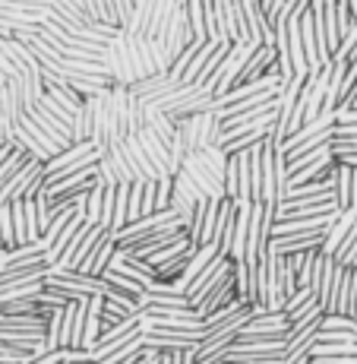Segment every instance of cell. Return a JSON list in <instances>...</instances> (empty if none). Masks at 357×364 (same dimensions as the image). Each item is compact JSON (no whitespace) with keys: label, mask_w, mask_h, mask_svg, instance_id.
Listing matches in <instances>:
<instances>
[{"label":"cell","mask_w":357,"mask_h":364,"mask_svg":"<svg viewBox=\"0 0 357 364\" xmlns=\"http://www.w3.org/2000/svg\"><path fill=\"white\" fill-rule=\"evenodd\" d=\"M234 295L241 304L253 307V289H250V269L247 263H234Z\"/></svg>","instance_id":"cell-32"},{"label":"cell","mask_w":357,"mask_h":364,"mask_svg":"<svg viewBox=\"0 0 357 364\" xmlns=\"http://www.w3.org/2000/svg\"><path fill=\"white\" fill-rule=\"evenodd\" d=\"M145 130H152L158 139L171 149V143H174V136H177V124L171 121V114H165V111H158V108H152L149 105V111H145Z\"/></svg>","instance_id":"cell-24"},{"label":"cell","mask_w":357,"mask_h":364,"mask_svg":"<svg viewBox=\"0 0 357 364\" xmlns=\"http://www.w3.org/2000/svg\"><path fill=\"white\" fill-rule=\"evenodd\" d=\"M98 162V149L95 143H73L67 152L54 156L51 162H45V181H57V178H67V174H76L82 168L95 165Z\"/></svg>","instance_id":"cell-4"},{"label":"cell","mask_w":357,"mask_h":364,"mask_svg":"<svg viewBox=\"0 0 357 364\" xmlns=\"http://www.w3.org/2000/svg\"><path fill=\"white\" fill-rule=\"evenodd\" d=\"M256 54V45H250V41H237V45H231L228 58L221 60V67L215 70L212 76H209L206 86L215 92V99H221V95H228L231 89L237 86V80H241L243 67L250 64V58Z\"/></svg>","instance_id":"cell-1"},{"label":"cell","mask_w":357,"mask_h":364,"mask_svg":"<svg viewBox=\"0 0 357 364\" xmlns=\"http://www.w3.org/2000/svg\"><path fill=\"white\" fill-rule=\"evenodd\" d=\"M187 16H190V26H193V38L209 41V32H206V0H187Z\"/></svg>","instance_id":"cell-31"},{"label":"cell","mask_w":357,"mask_h":364,"mask_svg":"<svg viewBox=\"0 0 357 364\" xmlns=\"http://www.w3.org/2000/svg\"><path fill=\"white\" fill-rule=\"evenodd\" d=\"M335 162L345 165V168H354V171H357V152H339V156H335Z\"/></svg>","instance_id":"cell-49"},{"label":"cell","mask_w":357,"mask_h":364,"mask_svg":"<svg viewBox=\"0 0 357 364\" xmlns=\"http://www.w3.org/2000/svg\"><path fill=\"white\" fill-rule=\"evenodd\" d=\"M199 156V162L209 168V171L215 174V178L225 184V168H228V152L221 149V146H206V149H199L196 152Z\"/></svg>","instance_id":"cell-27"},{"label":"cell","mask_w":357,"mask_h":364,"mask_svg":"<svg viewBox=\"0 0 357 364\" xmlns=\"http://www.w3.org/2000/svg\"><path fill=\"white\" fill-rule=\"evenodd\" d=\"M237 301V295H234V276L228 279L225 285H219V289L212 291V295H209L206 301H202L199 307H196V311L202 314V317H209V314H215V311H221V307H228V304H234Z\"/></svg>","instance_id":"cell-25"},{"label":"cell","mask_w":357,"mask_h":364,"mask_svg":"<svg viewBox=\"0 0 357 364\" xmlns=\"http://www.w3.org/2000/svg\"><path fill=\"white\" fill-rule=\"evenodd\" d=\"M231 276H234V260H231V257H219V260H212L206 269L199 272V276L193 279L190 289H187V298H190V304L199 307L202 301L212 295L219 285H225Z\"/></svg>","instance_id":"cell-5"},{"label":"cell","mask_w":357,"mask_h":364,"mask_svg":"<svg viewBox=\"0 0 357 364\" xmlns=\"http://www.w3.org/2000/svg\"><path fill=\"white\" fill-rule=\"evenodd\" d=\"M70 358V348H57V352H45V355H38L32 364H64Z\"/></svg>","instance_id":"cell-47"},{"label":"cell","mask_w":357,"mask_h":364,"mask_svg":"<svg viewBox=\"0 0 357 364\" xmlns=\"http://www.w3.org/2000/svg\"><path fill=\"white\" fill-rule=\"evenodd\" d=\"M313 301H319V298H317V291H313V289H297V291H294V295L288 298V307H285V314L300 311V307L313 304Z\"/></svg>","instance_id":"cell-45"},{"label":"cell","mask_w":357,"mask_h":364,"mask_svg":"<svg viewBox=\"0 0 357 364\" xmlns=\"http://www.w3.org/2000/svg\"><path fill=\"white\" fill-rule=\"evenodd\" d=\"M152 213H158L155 209V184H143V219Z\"/></svg>","instance_id":"cell-46"},{"label":"cell","mask_w":357,"mask_h":364,"mask_svg":"<svg viewBox=\"0 0 357 364\" xmlns=\"http://www.w3.org/2000/svg\"><path fill=\"white\" fill-rule=\"evenodd\" d=\"M127 219H130V225H133V222H139V219H143V181H136V184H130Z\"/></svg>","instance_id":"cell-41"},{"label":"cell","mask_w":357,"mask_h":364,"mask_svg":"<svg viewBox=\"0 0 357 364\" xmlns=\"http://www.w3.org/2000/svg\"><path fill=\"white\" fill-rule=\"evenodd\" d=\"M184 171L193 178V184L199 187V191H202V197H206V200H215V203L228 200L225 184H221V181L215 178V174H212L206 165L199 162V156H196V152H193V156H187V159H184Z\"/></svg>","instance_id":"cell-13"},{"label":"cell","mask_w":357,"mask_h":364,"mask_svg":"<svg viewBox=\"0 0 357 364\" xmlns=\"http://www.w3.org/2000/svg\"><path fill=\"white\" fill-rule=\"evenodd\" d=\"M98 181H101V187H130V184H136V174H133V168H130L123 143L114 146L111 152H104V156L98 159Z\"/></svg>","instance_id":"cell-8"},{"label":"cell","mask_w":357,"mask_h":364,"mask_svg":"<svg viewBox=\"0 0 357 364\" xmlns=\"http://www.w3.org/2000/svg\"><path fill=\"white\" fill-rule=\"evenodd\" d=\"M184 86V82H177V80H171L167 73H155V76H149V80H139V82H133L130 86V92L136 95V99H143L145 105H158V102H165V99H171L177 89Z\"/></svg>","instance_id":"cell-12"},{"label":"cell","mask_w":357,"mask_h":364,"mask_svg":"<svg viewBox=\"0 0 357 364\" xmlns=\"http://www.w3.org/2000/svg\"><path fill=\"white\" fill-rule=\"evenodd\" d=\"M114 203H117V187H108L104 191V203H101V222H98L104 232H111V222H114Z\"/></svg>","instance_id":"cell-44"},{"label":"cell","mask_w":357,"mask_h":364,"mask_svg":"<svg viewBox=\"0 0 357 364\" xmlns=\"http://www.w3.org/2000/svg\"><path fill=\"white\" fill-rule=\"evenodd\" d=\"M323 333H357V320L345 314H323Z\"/></svg>","instance_id":"cell-35"},{"label":"cell","mask_w":357,"mask_h":364,"mask_svg":"<svg viewBox=\"0 0 357 364\" xmlns=\"http://www.w3.org/2000/svg\"><path fill=\"white\" fill-rule=\"evenodd\" d=\"M114 254H117V241L108 232L101 241L95 244V250L89 254V260L82 263L79 272H86V276H104V272H108V266H111V260H114Z\"/></svg>","instance_id":"cell-20"},{"label":"cell","mask_w":357,"mask_h":364,"mask_svg":"<svg viewBox=\"0 0 357 364\" xmlns=\"http://www.w3.org/2000/svg\"><path fill=\"white\" fill-rule=\"evenodd\" d=\"M234 225H237V203L234 200H221L219 225H215V244H219V254L221 257H231V244H234Z\"/></svg>","instance_id":"cell-19"},{"label":"cell","mask_w":357,"mask_h":364,"mask_svg":"<svg viewBox=\"0 0 357 364\" xmlns=\"http://www.w3.org/2000/svg\"><path fill=\"white\" fill-rule=\"evenodd\" d=\"M136 314H139V311H130V307H123V304H114V301H104L101 323H104V330H111V326H117V323H123V320L136 317Z\"/></svg>","instance_id":"cell-34"},{"label":"cell","mask_w":357,"mask_h":364,"mask_svg":"<svg viewBox=\"0 0 357 364\" xmlns=\"http://www.w3.org/2000/svg\"><path fill=\"white\" fill-rule=\"evenodd\" d=\"M174 191H177L180 197L193 200V203H202V200H206V197H202V191H199V187L193 184V178H190V174L184 171V168H180V171L174 174Z\"/></svg>","instance_id":"cell-37"},{"label":"cell","mask_w":357,"mask_h":364,"mask_svg":"<svg viewBox=\"0 0 357 364\" xmlns=\"http://www.w3.org/2000/svg\"><path fill=\"white\" fill-rule=\"evenodd\" d=\"M202 330H162L152 326L145 330V348L155 352H199Z\"/></svg>","instance_id":"cell-6"},{"label":"cell","mask_w":357,"mask_h":364,"mask_svg":"<svg viewBox=\"0 0 357 364\" xmlns=\"http://www.w3.org/2000/svg\"><path fill=\"white\" fill-rule=\"evenodd\" d=\"M45 250H48L45 237H41V241H35V244H23V247L6 250V257H4V269H6V266H16V263L38 260V257H45Z\"/></svg>","instance_id":"cell-28"},{"label":"cell","mask_w":357,"mask_h":364,"mask_svg":"<svg viewBox=\"0 0 357 364\" xmlns=\"http://www.w3.org/2000/svg\"><path fill=\"white\" fill-rule=\"evenodd\" d=\"M111 272H121V276H127V279H133V282H139L145 289L149 282H155L158 279V269L152 266L149 260H143V257H133V254H127V250H121L117 247V254H114V260H111V266H108Z\"/></svg>","instance_id":"cell-11"},{"label":"cell","mask_w":357,"mask_h":364,"mask_svg":"<svg viewBox=\"0 0 357 364\" xmlns=\"http://www.w3.org/2000/svg\"><path fill=\"white\" fill-rule=\"evenodd\" d=\"M0 237H4V247L6 250L16 247V232H13V206H10V203H0Z\"/></svg>","instance_id":"cell-39"},{"label":"cell","mask_w":357,"mask_h":364,"mask_svg":"<svg viewBox=\"0 0 357 364\" xmlns=\"http://www.w3.org/2000/svg\"><path fill=\"white\" fill-rule=\"evenodd\" d=\"M158 364H174V352H162V358H158Z\"/></svg>","instance_id":"cell-52"},{"label":"cell","mask_w":357,"mask_h":364,"mask_svg":"<svg viewBox=\"0 0 357 364\" xmlns=\"http://www.w3.org/2000/svg\"><path fill=\"white\" fill-rule=\"evenodd\" d=\"M345 266H348V269H357V247H354V254L348 257V263H345Z\"/></svg>","instance_id":"cell-53"},{"label":"cell","mask_w":357,"mask_h":364,"mask_svg":"<svg viewBox=\"0 0 357 364\" xmlns=\"http://www.w3.org/2000/svg\"><path fill=\"white\" fill-rule=\"evenodd\" d=\"M155 6H158V0H136V6H133V19H130L127 32L145 35V29H149V23H152V16H155Z\"/></svg>","instance_id":"cell-29"},{"label":"cell","mask_w":357,"mask_h":364,"mask_svg":"<svg viewBox=\"0 0 357 364\" xmlns=\"http://www.w3.org/2000/svg\"><path fill=\"white\" fill-rule=\"evenodd\" d=\"M136 136H139V143H143L145 156H149V159H152V165H155L158 178H174V159H171V149H167V146H165L152 130H143V133H136Z\"/></svg>","instance_id":"cell-17"},{"label":"cell","mask_w":357,"mask_h":364,"mask_svg":"<svg viewBox=\"0 0 357 364\" xmlns=\"http://www.w3.org/2000/svg\"><path fill=\"white\" fill-rule=\"evenodd\" d=\"M234 364H288V355L285 358H250V361H234Z\"/></svg>","instance_id":"cell-50"},{"label":"cell","mask_w":357,"mask_h":364,"mask_svg":"<svg viewBox=\"0 0 357 364\" xmlns=\"http://www.w3.org/2000/svg\"><path fill=\"white\" fill-rule=\"evenodd\" d=\"M19 127H23V130H26V133H29V136L35 139V143H38V146H41V149H45V152H48V162H51V159H54V156H60V152H64V149H60V146H57V143H54V139H51V136H48V133H45V130H41V127H38V124H35V121H32V117H29V114H26V117H23V121H19Z\"/></svg>","instance_id":"cell-30"},{"label":"cell","mask_w":357,"mask_h":364,"mask_svg":"<svg viewBox=\"0 0 357 364\" xmlns=\"http://www.w3.org/2000/svg\"><path fill=\"white\" fill-rule=\"evenodd\" d=\"M123 152H127L136 181H143V184H155V181H162V178H158V171H155V165H152V159L145 156L139 136H127V139H123Z\"/></svg>","instance_id":"cell-16"},{"label":"cell","mask_w":357,"mask_h":364,"mask_svg":"<svg viewBox=\"0 0 357 364\" xmlns=\"http://www.w3.org/2000/svg\"><path fill=\"white\" fill-rule=\"evenodd\" d=\"M326 235L323 232H310V235H282L269 241V254H282V257H294V254H310V250H323Z\"/></svg>","instance_id":"cell-14"},{"label":"cell","mask_w":357,"mask_h":364,"mask_svg":"<svg viewBox=\"0 0 357 364\" xmlns=\"http://www.w3.org/2000/svg\"><path fill=\"white\" fill-rule=\"evenodd\" d=\"M335 124H357V108H339L335 111Z\"/></svg>","instance_id":"cell-48"},{"label":"cell","mask_w":357,"mask_h":364,"mask_svg":"<svg viewBox=\"0 0 357 364\" xmlns=\"http://www.w3.org/2000/svg\"><path fill=\"white\" fill-rule=\"evenodd\" d=\"M45 162L38 159H29L16 174L13 181L0 191V203H16V200H35L41 191H45Z\"/></svg>","instance_id":"cell-3"},{"label":"cell","mask_w":357,"mask_h":364,"mask_svg":"<svg viewBox=\"0 0 357 364\" xmlns=\"http://www.w3.org/2000/svg\"><path fill=\"white\" fill-rule=\"evenodd\" d=\"M104 191H108V187H101V181H95L92 191H89V197H86V222H89V225H98V222H101Z\"/></svg>","instance_id":"cell-33"},{"label":"cell","mask_w":357,"mask_h":364,"mask_svg":"<svg viewBox=\"0 0 357 364\" xmlns=\"http://www.w3.org/2000/svg\"><path fill=\"white\" fill-rule=\"evenodd\" d=\"M35 355L26 348H13V346H0V364H32Z\"/></svg>","instance_id":"cell-43"},{"label":"cell","mask_w":357,"mask_h":364,"mask_svg":"<svg viewBox=\"0 0 357 364\" xmlns=\"http://www.w3.org/2000/svg\"><path fill=\"white\" fill-rule=\"evenodd\" d=\"M329 181H332V187H335V203H339L341 209H354V168H345L335 162Z\"/></svg>","instance_id":"cell-21"},{"label":"cell","mask_w":357,"mask_h":364,"mask_svg":"<svg viewBox=\"0 0 357 364\" xmlns=\"http://www.w3.org/2000/svg\"><path fill=\"white\" fill-rule=\"evenodd\" d=\"M101 64L108 70L111 82L114 86H133L136 82V73H133V64H130V54H127V32H121L117 38H111V45L104 48L101 54Z\"/></svg>","instance_id":"cell-7"},{"label":"cell","mask_w":357,"mask_h":364,"mask_svg":"<svg viewBox=\"0 0 357 364\" xmlns=\"http://www.w3.org/2000/svg\"><path fill=\"white\" fill-rule=\"evenodd\" d=\"M354 222H357V209H345V213H341V219L335 222V225L326 232L323 254H329V257H335V254H339V247H341V244H345L348 232H351V228H354Z\"/></svg>","instance_id":"cell-23"},{"label":"cell","mask_w":357,"mask_h":364,"mask_svg":"<svg viewBox=\"0 0 357 364\" xmlns=\"http://www.w3.org/2000/svg\"><path fill=\"white\" fill-rule=\"evenodd\" d=\"M10 152H13V146H10V143H4V139H0V165H4L6 159H10Z\"/></svg>","instance_id":"cell-51"},{"label":"cell","mask_w":357,"mask_h":364,"mask_svg":"<svg viewBox=\"0 0 357 364\" xmlns=\"http://www.w3.org/2000/svg\"><path fill=\"white\" fill-rule=\"evenodd\" d=\"M219 209H221V203H215V200H202L199 206H196V215L190 222V241L196 244V247H202V244H215Z\"/></svg>","instance_id":"cell-10"},{"label":"cell","mask_w":357,"mask_h":364,"mask_svg":"<svg viewBox=\"0 0 357 364\" xmlns=\"http://www.w3.org/2000/svg\"><path fill=\"white\" fill-rule=\"evenodd\" d=\"M300 35H304V54H307V67H310V76H317L319 70H323V60H319L317 26H313V13H310V10L300 16Z\"/></svg>","instance_id":"cell-22"},{"label":"cell","mask_w":357,"mask_h":364,"mask_svg":"<svg viewBox=\"0 0 357 364\" xmlns=\"http://www.w3.org/2000/svg\"><path fill=\"white\" fill-rule=\"evenodd\" d=\"M139 320H143V311H139L136 317H130V320H123V323H117V326H111V330H104L101 339H98V346H95V352H92V355H95V364L104 361L108 355H114L117 348L127 346L133 336L139 333Z\"/></svg>","instance_id":"cell-9"},{"label":"cell","mask_w":357,"mask_h":364,"mask_svg":"<svg viewBox=\"0 0 357 364\" xmlns=\"http://www.w3.org/2000/svg\"><path fill=\"white\" fill-rule=\"evenodd\" d=\"M26 162H29V156H26V152H19V149H13V152H10V159H6V162L0 165V191H4V187L10 184L13 174H16Z\"/></svg>","instance_id":"cell-40"},{"label":"cell","mask_w":357,"mask_h":364,"mask_svg":"<svg viewBox=\"0 0 357 364\" xmlns=\"http://www.w3.org/2000/svg\"><path fill=\"white\" fill-rule=\"evenodd\" d=\"M177 4H180V0H158L155 16H152L149 29H145L149 38H162V35L167 32V26H171V16H174V10H177Z\"/></svg>","instance_id":"cell-26"},{"label":"cell","mask_w":357,"mask_h":364,"mask_svg":"<svg viewBox=\"0 0 357 364\" xmlns=\"http://www.w3.org/2000/svg\"><path fill=\"white\" fill-rule=\"evenodd\" d=\"M127 32V29H123ZM127 54H130V64H133V73H136V82L139 80H149L155 76V60H152V48H149V38L145 35H136V32H127Z\"/></svg>","instance_id":"cell-15"},{"label":"cell","mask_w":357,"mask_h":364,"mask_svg":"<svg viewBox=\"0 0 357 364\" xmlns=\"http://www.w3.org/2000/svg\"><path fill=\"white\" fill-rule=\"evenodd\" d=\"M171 197H174V178H162L155 181V209H171Z\"/></svg>","instance_id":"cell-42"},{"label":"cell","mask_w":357,"mask_h":364,"mask_svg":"<svg viewBox=\"0 0 357 364\" xmlns=\"http://www.w3.org/2000/svg\"><path fill=\"white\" fill-rule=\"evenodd\" d=\"M288 330H291V323L285 314H272V311H265L263 304H256V307H250V320L237 339H253V342L288 339Z\"/></svg>","instance_id":"cell-2"},{"label":"cell","mask_w":357,"mask_h":364,"mask_svg":"<svg viewBox=\"0 0 357 364\" xmlns=\"http://www.w3.org/2000/svg\"><path fill=\"white\" fill-rule=\"evenodd\" d=\"M13 206V232H16V247H23V244H29V222H26V203L16 200L10 203Z\"/></svg>","instance_id":"cell-36"},{"label":"cell","mask_w":357,"mask_h":364,"mask_svg":"<svg viewBox=\"0 0 357 364\" xmlns=\"http://www.w3.org/2000/svg\"><path fill=\"white\" fill-rule=\"evenodd\" d=\"M104 282H108V285H114V289H121V291H127V295H133V298H143L145 295V289H143V285H139V282H133V279H127V276H121V272H104Z\"/></svg>","instance_id":"cell-38"},{"label":"cell","mask_w":357,"mask_h":364,"mask_svg":"<svg viewBox=\"0 0 357 364\" xmlns=\"http://www.w3.org/2000/svg\"><path fill=\"white\" fill-rule=\"evenodd\" d=\"M29 117H32V121L35 124H38V127L41 130H45L48 133V136H51L54 139V143H57L60 146V149H70V146H73V130H70L67 127V124L64 121H60V117H54V114H48V111L45 108H41V105H35V108L29 111Z\"/></svg>","instance_id":"cell-18"}]
</instances>
